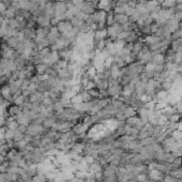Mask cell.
<instances>
[{
    "mask_svg": "<svg viewBox=\"0 0 182 182\" xmlns=\"http://www.w3.org/2000/svg\"><path fill=\"white\" fill-rule=\"evenodd\" d=\"M113 20H115V24L122 26V25L129 24V16L126 14H113Z\"/></svg>",
    "mask_w": 182,
    "mask_h": 182,
    "instance_id": "obj_1",
    "label": "cell"
},
{
    "mask_svg": "<svg viewBox=\"0 0 182 182\" xmlns=\"http://www.w3.org/2000/svg\"><path fill=\"white\" fill-rule=\"evenodd\" d=\"M153 64H158V65H164L165 64V56L163 54H158V55H155L151 58V61Z\"/></svg>",
    "mask_w": 182,
    "mask_h": 182,
    "instance_id": "obj_2",
    "label": "cell"
},
{
    "mask_svg": "<svg viewBox=\"0 0 182 182\" xmlns=\"http://www.w3.org/2000/svg\"><path fill=\"white\" fill-rule=\"evenodd\" d=\"M173 83L171 81H163V83H161V89L162 90H165V91H167V92L169 93V91L171 90V88H173Z\"/></svg>",
    "mask_w": 182,
    "mask_h": 182,
    "instance_id": "obj_3",
    "label": "cell"
}]
</instances>
